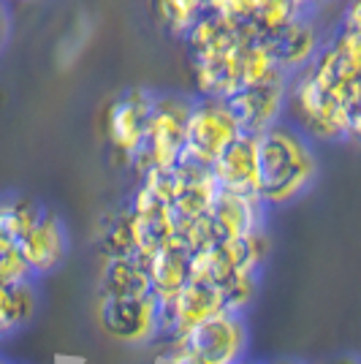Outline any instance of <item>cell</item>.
<instances>
[{
  "label": "cell",
  "instance_id": "44dd1931",
  "mask_svg": "<svg viewBox=\"0 0 361 364\" xmlns=\"http://www.w3.org/2000/svg\"><path fill=\"white\" fill-rule=\"evenodd\" d=\"M326 364H359V362H356V356H337V359H331Z\"/></svg>",
  "mask_w": 361,
  "mask_h": 364
},
{
  "label": "cell",
  "instance_id": "9c48e42d",
  "mask_svg": "<svg viewBox=\"0 0 361 364\" xmlns=\"http://www.w3.org/2000/svg\"><path fill=\"white\" fill-rule=\"evenodd\" d=\"M210 174L215 185H217V191L239 193V196H256V136L253 134H239L226 150L212 161Z\"/></svg>",
  "mask_w": 361,
  "mask_h": 364
},
{
  "label": "cell",
  "instance_id": "ffe728a7",
  "mask_svg": "<svg viewBox=\"0 0 361 364\" xmlns=\"http://www.w3.org/2000/svg\"><path fill=\"white\" fill-rule=\"evenodd\" d=\"M9 31H11V19H9V9H6V3L0 0V49L6 44V38H9Z\"/></svg>",
  "mask_w": 361,
  "mask_h": 364
},
{
  "label": "cell",
  "instance_id": "8992f818",
  "mask_svg": "<svg viewBox=\"0 0 361 364\" xmlns=\"http://www.w3.org/2000/svg\"><path fill=\"white\" fill-rule=\"evenodd\" d=\"M286 95H288V74L274 68L264 79L242 87L228 95V107L239 122L242 134L258 136L271 125L286 120Z\"/></svg>",
  "mask_w": 361,
  "mask_h": 364
},
{
  "label": "cell",
  "instance_id": "7402d4cb",
  "mask_svg": "<svg viewBox=\"0 0 361 364\" xmlns=\"http://www.w3.org/2000/svg\"><path fill=\"white\" fill-rule=\"evenodd\" d=\"M296 9H304V6H310V3H320V0H291Z\"/></svg>",
  "mask_w": 361,
  "mask_h": 364
},
{
  "label": "cell",
  "instance_id": "2e32d148",
  "mask_svg": "<svg viewBox=\"0 0 361 364\" xmlns=\"http://www.w3.org/2000/svg\"><path fill=\"white\" fill-rule=\"evenodd\" d=\"M215 286L220 291L223 299V310L226 313H239L244 316L258 296L261 289V272H244V269H234L226 272L223 277L215 280Z\"/></svg>",
  "mask_w": 361,
  "mask_h": 364
},
{
  "label": "cell",
  "instance_id": "6da1fadb",
  "mask_svg": "<svg viewBox=\"0 0 361 364\" xmlns=\"http://www.w3.org/2000/svg\"><path fill=\"white\" fill-rule=\"evenodd\" d=\"M258 188L266 210H283L318 182L320 164L313 141L291 122H277L256 136Z\"/></svg>",
  "mask_w": 361,
  "mask_h": 364
},
{
  "label": "cell",
  "instance_id": "277c9868",
  "mask_svg": "<svg viewBox=\"0 0 361 364\" xmlns=\"http://www.w3.org/2000/svg\"><path fill=\"white\" fill-rule=\"evenodd\" d=\"M239 134V122L234 117L226 98L198 95V98L190 101V109H188L182 161L210 168L212 161L226 150Z\"/></svg>",
  "mask_w": 361,
  "mask_h": 364
},
{
  "label": "cell",
  "instance_id": "7a4b0ae2",
  "mask_svg": "<svg viewBox=\"0 0 361 364\" xmlns=\"http://www.w3.org/2000/svg\"><path fill=\"white\" fill-rule=\"evenodd\" d=\"M161 364H239L247 359L250 332L239 313H217L190 332L166 337Z\"/></svg>",
  "mask_w": 361,
  "mask_h": 364
},
{
  "label": "cell",
  "instance_id": "cb8c5ba5",
  "mask_svg": "<svg viewBox=\"0 0 361 364\" xmlns=\"http://www.w3.org/2000/svg\"><path fill=\"white\" fill-rule=\"evenodd\" d=\"M239 364H253V362H247V359H244V362H239Z\"/></svg>",
  "mask_w": 361,
  "mask_h": 364
},
{
  "label": "cell",
  "instance_id": "3957f363",
  "mask_svg": "<svg viewBox=\"0 0 361 364\" xmlns=\"http://www.w3.org/2000/svg\"><path fill=\"white\" fill-rule=\"evenodd\" d=\"M188 109H190V98L177 92H155L141 144L128 166L136 171V177L147 174L152 168H171L180 164Z\"/></svg>",
  "mask_w": 361,
  "mask_h": 364
},
{
  "label": "cell",
  "instance_id": "7c38bea8",
  "mask_svg": "<svg viewBox=\"0 0 361 364\" xmlns=\"http://www.w3.org/2000/svg\"><path fill=\"white\" fill-rule=\"evenodd\" d=\"M144 267L158 302H168L190 277V250L180 237H171L144 261Z\"/></svg>",
  "mask_w": 361,
  "mask_h": 364
},
{
  "label": "cell",
  "instance_id": "5b68a950",
  "mask_svg": "<svg viewBox=\"0 0 361 364\" xmlns=\"http://www.w3.org/2000/svg\"><path fill=\"white\" fill-rule=\"evenodd\" d=\"M98 326L120 346H150L161 340V302L155 294L141 296H98Z\"/></svg>",
  "mask_w": 361,
  "mask_h": 364
},
{
  "label": "cell",
  "instance_id": "d6986e66",
  "mask_svg": "<svg viewBox=\"0 0 361 364\" xmlns=\"http://www.w3.org/2000/svg\"><path fill=\"white\" fill-rule=\"evenodd\" d=\"M25 280H33V274L19 253V245L0 234V283H25Z\"/></svg>",
  "mask_w": 361,
  "mask_h": 364
},
{
  "label": "cell",
  "instance_id": "e0dca14e",
  "mask_svg": "<svg viewBox=\"0 0 361 364\" xmlns=\"http://www.w3.org/2000/svg\"><path fill=\"white\" fill-rule=\"evenodd\" d=\"M44 207L28 196H0V234L19 242L41 218Z\"/></svg>",
  "mask_w": 361,
  "mask_h": 364
},
{
  "label": "cell",
  "instance_id": "d4e9b609",
  "mask_svg": "<svg viewBox=\"0 0 361 364\" xmlns=\"http://www.w3.org/2000/svg\"><path fill=\"white\" fill-rule=\"evenodd\" d=\"M0 364H6V362H3V359H0Z\"/></svg>",
  "mask_w": 361,
  "mask_h": 364
},
{
  "label": "cell",
  "instance_id": "603a6c76",
  "mask_svg": "<svg viewBox=\"0 0 361 364\" xmlns=\"http://www.w3.org/2000/svg\"><path fill=\"white\" fill-rule=\"evenodd\" d=\"M269 364H299V362H288V359H280V362H269Z\"/></svg>",
  "mask_w": 361,
  "mask_h": 364
},
{
  "label": "cell",
  "instance_id": "ba28073f",
  "mask_svg": "<svg viewBox=\"0 0 361 364\" xmlns=\"http://www.w3.org/2000/svg\"><path fill=\"white\" fill-rule=\"evenodd\" d=\"M19 253L25 258L33 280L49 277L60 269L68 256V231L65 223L55 213L44 210L41 218L36 220V226L19 240Z\"/></svg>",
  "mask_w": 361,
  "mask_h": 364
},
{
  "label": "cell",
  "instance_id": "5bb4252c",
  "mask_svg": "<svg viewBox=\"0 0 361 364\" xmlns=\"http://www.w3.org/2000/svg\"><path fill=\"white\" fill-rule=\"evenodd\" d=\"M38 310L36 280L0 283V340L25 329Z\"/></svg>",
  "mask_w": 361,
  "mask_h": 364
},
{
  "label": "cell",
  "instance_id": "ac0fdd59",
  "mask_svg": "<svg viewBox=\"0 0 361 364\" xmlns=\"http://www.w3.org/2000/svg\"><path fill=\"white\" fill-rule=\"evenodd\" d=\"M152 9L166 31L188 36L198 16L207 11V0H152Z\"/></svg>",
  "mask_w": 361,
  "mask_h": 364
},
{
  "label": "cell",
  "instance_id": "52a82bcc",
  "mask_svg": "<svg viewBox=\"0 0 361 364\" xmlns=\"http://www.w3.org/2000/svg\"><path fill=\"white\" fill-rule=\"evenodd\" d=\"M155 92L144 90V87H131V90L120 92L104 114V131L109 139L112 152L122 161V166H131V158L136 155L144 128L150 120V109Z\"/></svg>",
  "mask_w": 361,
  "mask_h": 364
},
{
  "label": "cell",
  "instance_id": "8fae6325",
  "mask_svg": "<svg viewBox=\"0 0 361 364\" xmlns=\"http://www.w3.org/2000/svg\"><path fill=\"white\" fill-rule=\"evenodd\" d=\"M266 215L269 210L261 204L258 196H239V193H226V191H217L210 207L212 226L220 240L244 237L250 231L266 228Z\"/></svg>",
  "mask_w": 361,
  "mask_h": 364
},
{
  "label": "cell",
  "instance_id": "9a60e30c",
  "mask_svg": "<svg viewBox=\"0 0 361 364\" xmlns=\"http://www.w3.org/2000/svg\"><path fill=\"white\" fill-rule=\"evenodd\" d=\"M98 253L104 258H120V256H136V234H134V218L128 213V207H120L117 213H112L101 226L98 234Z\"/></svg>",
  "mask_w": 361,
  "mask_h": 364
},
{
  "label": "cell",
  "instance_id": "30bf717a",
  "mask_svg": "<svg viewBox=\"0 0 361 364\" xmlns=\"http://www.w3.org/2000/svg\"><path fill=\"white\" fill-rule=\"evenodd\" d=\"M215 196H217V185L212 180L210 168L188 161L171 166V215L177 226L210 213Z\"/></svg>",
  "mask_w": 361,
  "mask_h": 364
},
{
  "label": "cell",
  "instance_id": "4fadbf2b",
  "mask_svg": "<svg viewBox=\"0 0 361 364\" xmlns=\"http://www.w3.org/2000/svg\"><path fill=\"white\" fill-rule=\"evenodd\" d=\"M98 291L112 296H141L150 294V274L144 261L136 256L104 258L98 274Z\"/></svg>",
  "mask_w": 361,
  "mask_h": 364
}]
</instances>
